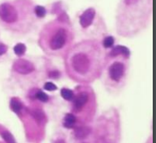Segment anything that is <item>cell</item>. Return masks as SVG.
I'll use <instances>...</instances> for the list:
<instances>
[{
	"instance_id": "1",
	"label": "cell",
	"mask_w": 156,
	"mask_h": 143,
	"mask_svg": "<svg viewBox=\"0 0 156 143\" xmlns=\"http://www.w3.org/2000/svg\"><path fill=\"white\" fill-rule=\"evenodd\" d=\"M107 52L102 43L83 40L71 46L63 57L67 77L78 84H91L100 79Z\"/></svg>"
},
{
	"instance_id": "2",
	"label": "cell",
	"mask_w": 156,
	"mask_h": 143,
	"mask_svg": "<svg viewBox=\"0 0 156 143\" xmlns=\"http://www.w3.org/2000/svg\"><path fill=\"white\" fill-rule=\"evenodd\" d=\"M74 38V32L70 26L69 18L64 13L42 28L38 45L47 56L63 58L73 45Z\"/></svg>"
},
{
	"instance_id": "3",
	"label": "cell",
	"mask_w": 156,
	"mask_h": 143,
	"mask_svg": "<svg viewBox=\"0 0 156 143\" xmlns=\"http://www.w3.org/2000/svg\"><path fill=\"white\" fill-rule=\"evenodd\" d=\"M130 52L128 48L116 45L107 52L100 79L105 89L112 95L121 93L127 84L130 68Z\"/></svg>"
},
{
	"instance_id": "4",
	"label": "cell",
	"mask_w": 156,
	"mask_h": 143,
	"mask_svg": "<svg viewBox=\"0 0 156 143\" xmlns=\"http://www.w3.org/2000/svg\"><path fill=\"white\" fill-rule=\"evenodd\" d=\"M152 15V0H121L117 16V31L124 37L142 32Z\"/></svg>"
},
{
	"instance_id": "5",
	"label": "cell",
	"mask_w": 156,
	"mask_h": 143,
	"mask_svg": "<svg viewBox=\"0 0 156 143\" xmlns=\"http://www.w3.org/2000/svg\"><path fill=\"white\" fill-rule=\"evenodd\" d=\"M30 0H17L0 4V19L12 31L26 34L33 28L35 12Z\"/></svg>"
},
{
	"instance_id": "6",
	"label": "cell",
	"mask_w": 156,
	"mask_h": 143,
	"mask_svg": "<svg viewBox=\"0 0 156 143\" xmlns=\"http://www.w3.org/2000/svg\"><path fill=\"white\" fill-rule=\"evenodd\" d=\"M73 92L74 95L70 100V113L76 119L93 118L97 108V98L92 87L90 84H79Z\"/></svg>"
},
{
	"instance_id": "7",
	"label": "cell",
	"mask_w": 156,
	"mask_h": 143,
	"mask_svg": "<svg viewBox=\"0 0 156 143\" xmlns=\"http://www.w3.org/2000/svg\"><path fill=\"white\" fill-rule=\"evenodd\" d=\"M12 71L19 77L20 81H37L38 69L33 61L25 58H19L12 65Z\"/></svg>"
},
{
	"instance_id": "8",
	"label": "cell",
	"mask_w": 156,
	"mask_h": 143,
	"mask_svg": "<svg viewBox=\"0 0 156 143\" xmlns=\"http://www.w3.org/2000/svg\"><path fill=\"white\" fill-rule=\"evenodd\" d=\"M96 15V10L94 8H88L85 10L79 16V23L82 28H87L90 27L93 23Z\"/></svg>"
},
{
	"instance_id": "9",
	"label": "cell",
	"mask_w": 156,
	"mask_h": 143,
	"mask_svg": "<svg viewBox=\"0 0 156 143\" xmlns=\"http://www.w3.org/2000/svg\"><path fill=\"white\" fill-rule=\"evenodd\" d=\"M24 106H25L24 105V103H23L19 98H17V97H13V98L11 99V101H10V107H11V109L18 116H20V114L22 113V111H23V109L24 108Z\"/></svg>"
},
{
	"instance_id": "10",
	"label": "cell",
	"mask_w": 156,
	"mask_h": 143,
	"mask_svg": "<svg viewBox=\"0 0 156 143\" xmlns=\"http://www.w3.org/2000/svg\"><path fill=\"white\" fill-rule=\"evenodd\" d=\"M91 133V129L88 126H80L75 129L74 134L77 139H84L87 138Z\"/></svg>"
},
{
	"instance_id": "11",
	"label": "cell",
	"mask_w": 156,
	"mask_h": 143,
	"mask_svg": "<svg viewBox=\"0 0 156 143\" xmlns=\"http://www.w3.org/2000/svg\"><path fill=\"white\" fill-rule=\"evenodd\" d=\"M77 119L71 113H68L65 117V120H64V126L68 129H72L75 125Z\"/></svg>"
},
{
	"instance_id": "12",
	"label": "cell",
	"mask_w": 156,
	"mask_h": 143,
	"mask_svg": "<svg viewBox=\"0 0 156 143\" xmlns=\"http://www.w3.org/2000/svg\"><path fill=\"white\" fill-rule=\"evenodd\" d=\"M1 136L7 143H16L13 135L10 132L7 131V130L1 132Z\"/></svg>"
},
{
	"instance_id": "13",
	"label": "cell",
	"mask_w": 156,
	"mask_h": 143,
	"mask_svg": "<svg viewBox=\"0 0 156 143\" xmlns=\"http://www.w3.org/2000/svg\"><path fill=\"white\" fill-rule=\"evenodd\" d=\"M14 51L15 53H16V54L18 55L19 57L23 56L26 51V46L23 45V44H21V43L17 44V45L15 46Z\"/></svg>"
},
{
	"instance_id": "14",
	"label": "cell",
	"mask_w": 156,
	"mask_h": 143,
	"mask_svg": "<svg viewBox=\"0 0 156 143\" xmlns=\"http://www.w3.org/2000/svg\"><path fill=\"white\" fill-rule=\"evenodd\" d=\"M34 12H35V15L37 17L43 18L46 14V10L44 9V7H42V6H36L34 7Z\"/></svg>"
},
{
	"instance_id": "15",
	"label": "cell",
	"mask_w": 156,
	"mask_h": 143,
	"mask_svg": "<svg viewBox=\"0 0 156 143\" xmlns=\"http://www.w3.org/2000/svg\"><path fill=\"white\" fill-rule=\"evenodd\" d=\"M61 94H62V96L65 99L70 101L73 97L74 92H73V91H71V90L70 89H67V88H63V89L62 90V92H61Z\"/></svg>"
},
{
	"instance_id": "16",
	"label": "cell",
	"mask_w": 156,
	"mask_h": 143,
	"mask_svg": "<svg viewBox=\"0 0 156 143\" xmlns=\"http://www.w3.org/2000/svg\"><path fill=\"white\" fill-rule=\"evenodd\" d=\"M113 44H114V38L112 37H105L103 40L102 45L105 49L112 48L113 46Z\"/></svg>"
},
{
	"instance_id": "17",
	"label": "cell",
	"mask_w": 156,
	"mask_h": 143,
	"mask_svg": "<svg viewBox=\"0 0 156 143\" xmlns=\"http://www.w3.org/2000/svg\"><path fill=\"white\" fill-rule=\"evenodd\" d=\"M47 73H48V77L52 79H57L60 77V72L56 70H51V71H47Z\"/></svg>"
},
{
	"instance_id": "18",
	"label": "cell",
	"mask_w": 156,
	"mask_h": 143,
	"mask_svg": "<svg viewBox=\"0 0 156 143\" xmlns=\"http://www.w3.org/2000/svg\"><path fill=\"white\" fill-rule=\"evenodd\" d=\"M44 89L47 91H54L57 89V87L51 82H47L46 84L44 85Z\"/></svg>"
},
{
	"instance_id": "19",
	"label": "cell",
	"mask_w": 156,
	"mask_h": 143,
	"mask_svg": "<svg viewBox=\"0 0 156 143\" xmlns=\"http://www.w3.org/2000/svg\"><path fill=\"white\" fill-rule=\"evenodd\" d=\"M7 46L4 44L0 42V56H2L3 54H5L7 52Z\"/></svg>"
},
{
	"instance_id": "20",
	"label": "cell",
	"mask_w": 156,
	"mask_h": 143,
	"mask_svg": "<svg viewBox=\"0 0 156 143\" xmlns=\"http://www.w3.org/2000/svg\"><path fill=\"white\" fill-rule=\"evenodd\" d=\"M54 143H66V141L63 139H58L54 141Z\"/></svg>"
}]
</instances>
